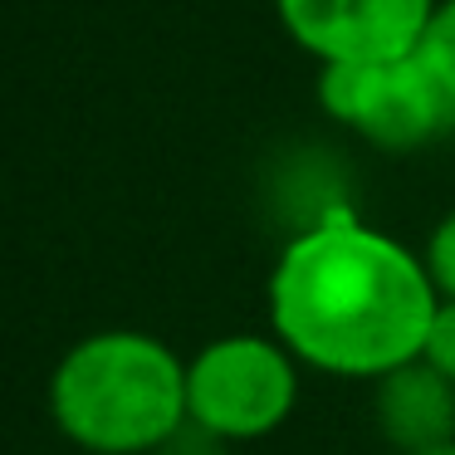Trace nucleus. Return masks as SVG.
<instances>
[{"label": "nucleus", "instance_id": "0eeeda50", "mask_svg": "<svg viewBox=\"0 0 455 455\" xmlns=\"http://www.w3.org/2000/svg\"><path fill=\"white\" fill-rule=\"evenodd\" d=\"M416 64L431 74V84L455 103V0H435L431 20H426L421 40H416Z\"/></svg>", "mask_w": 455, "mask_h": 455}, {"label": "nucleus", "instance_id": "20e7f679", "mask_svg": "<svg viewBox=\"0 0 455 455\" xmlns=\"http://www.w3.org/2000/svg\"><path fill=\"white\" fill-rule=\"evenodd\" d=\"M318 103L338 128H347L353 138L382 152L421 148L455 118V103L431 84L416 54L367 64H323L318 69Z\"/></svg>", "mask_w": 455, "mask_h": 455}, {"label": "nucleus", "instance_id": "f257e3e1", "mask_svg": "<svg viewBox=\"0 0 455 455\" xmlns=\"http://www.w3.org/2000/svg\"><path fill=\"white\" fill-rule=\"evenodd\" d=\"M265 304L299 367L377 382L421 353L441 294L416 250L353 211H328L279 250Z\"/></svg>", "mask_w": 455, "mask_h": 455}, {"label": "nucleus", "instance_id": "6e6552de", "mask_svg": "<svg viewBox=\"0 0 455 455\" xmlns=\"http://www.w3.org/2000/svg\"><path fill=\"white\" fill-rule=\"evenodd\" d=\"M426 269H431V284L441 299H455V211H445L441 220H435L431 240H426L421 250Z\"/></svg>", "mask_w": 455, "mask_h": 455}, {"label": "nucleus", "instance_id": "423d86ee", "mask_svg": "<svg viewBox=\"0 0 455 455\" xmlns=\"http://www.w3.org/2000/svg\"><path fill=\"white\" fill-rule=\"evenodd\" d=\"M372 416L377 431L392 451L421 455L435 445L455 441V382L441 377L431 363L411 357V363L392 367L372 382Z\"/></svg>", "mask_w": 455, "mask_h": 455}, {"label": "nucleus", "instance_id": "f03ea898", "mask_svg": "<svg viewBox=\"0 0 455 455\" xmlns=\"http://www.w3.org/2000/svg\"><path fill=\"white\" fill-rule=\"evenodd\" d=\"M50 416L89 455L167 451L187 426V363L142 328H103L60 357Z\"/></svg>", "mask_w": 455, "mask_h": 455}, {"label": "nucleus", "instance_id": "1a4fd4ad", "mask_svg": "<svg viewBox=\"0 0 455 455\" xmlns=\"http://www.w3.org/2000/svg\"><path fill=\"white\" fill-rule=\"evenodd\" d=\"M421 363H431L441 377H451L455 382V299H441L431 314V328H426L421 338Z\"/></svg>", "mask_w": 455, "mask_h": 455}, {"label": "nucleus", "instance_id": "39448f33", "mask_svg": "<svg viewBox=\"0 0 455 455\" xmlns=\"http://www.w3.org/2000/svg\"><path fill=\"white\" fill-rule=\"evenodd\" d=\"M435 0H275L284 35L323 64L402 60L416 50Z\"/></svg>", "mask_w": 455, "mask_h": 455}, {"label": "nucleus", "instance_id": "9d476101", "mask_svg": "<svg viewBox=\"0 0 455 455\" xmlns=\"http://www.w3.org/2000/svg\"><path fill=\"white\" fill-rule=\"evenodd\" d=\"M421 455H455V441L451 445H435V451H421Z\"/></svg>", "mask_w": 455, "mask_h": 455}, {"label": "nucleus", "instance_id": "7ed1b4c3", "mask_svg": "<svg viewBox=\"0 0 455 455\" xmlns=\"http://www.w3.org/2000/svg\"><path fill=\"white\" fill-rule=\"evenodd\" d=\"M299 357L275 333H226L187 363V421L211 441H259L294 416Z\"/></svg>", "mask_w": 455, "mask_h": 455}]
</instances>
